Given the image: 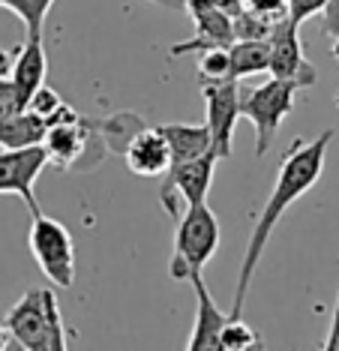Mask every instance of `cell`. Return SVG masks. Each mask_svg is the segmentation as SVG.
<instances>
[{
    "label": "cell",
    "instance_id": "cell-21",
    "mask_svg": "<svg viewBox=\"0 0 339 351\" xmlns=\"http://www.w3.org/2000/svg\"><path fill=\"white\" fill-rule=\"evenodd\" d=\"M63 106V99H60V93L58 90H51V87H39V90L34 93V97L27 99V111H34L36 117H43V121H48V117L54 114Z\"/></svg>",
    "mask_w": 339,
    "mask_h": 351
},
{
    "label": "cell",
    "instance_id": "cell-13",
    "mask_svg": "<svg viewBox=\"0 0 339 351\" xmlns=\"http://www.w3.org/2000/svg\"><path fill=\"white\" fill-rule=\"evenodd\" d=\"M45 73H48V58L43 36H24V43L15 49V63L10 73V82L15 93L21 97L24 108H27V99L45 84Z\"/></svg>",
    "mask_w": 339,
    "mask_h": 351
},
{
    "label": "cell",
    "instance_id": "cell-10",
    "mask_svg": "<svg viewBox=\"0 0 339 351\" xmlns=\"http://www.w3.org/2000/svg\"><path fill=\"white\" fill-rule=\"evenodd\" d=\"M124 159L129 171L139 178H163L172 165V147L159 132V126H141L124 147Z\"/></svg>",
    "mask_w": 339,
    "mask_h": 351
},
{
    "label": "cell",
    "instance_id": "cell-27",
    "mask_svg": "<svg viewBox=\"0 0 339 351\" xmlns=\"http://www.w3.org/2000/svg\"><path fill=\"white\" fill-rule=\"evenodd\" d=\"M12 63H15V49H3V45H0V82L10 78Z\"/></svg>",
    "mask_w": 339,
    "mask_h": 351
},
{
    "label": "cell",
    "instance_id": "cell-18",
    "mask_svg": "<svg viewBox=\"0 0 339 351\" xmlns=\"http://www.w3.org/2000/svg\"><path fill=\"white\" fill-rule=\"evenodd\" d=\"M222 348L225 351H264V342L255 333V327L244 322V315H229L222 324Z\"/></svg>",
    "mask_w": 339,
    "mask_h": 351
},
{
    "label": "cell",
    "instance_id": "cell-20",
    "mask_svg": "<svg viewBox=\"0 0 339 351\" xmlns=\"http://www.w3.org/2000/svg\"><path fill=\"white\" fill-rule=\"evenodd\" d=\"M273 27L270 19L264 15H255L249 10H237L231 15V30H234V39H268Z\"/></svg>",
    "mask_w": 339,
    "mask_h": 351
},
{
    "label": "cell",
    "instance_id": "cell-30",
    "mask_svg": "<svg viewBox=\"0 0 339 351\" xmlns=\"http://www.w3.org/2000/svg\"><path fill=\"white\" fill-rule=\"evenodd\" d=\"M0 351H27V348H24L21 342H15L12 337H6V342H3V348H0Z\"/></svg>",
    "mask_w": 339,
    "mask_h": 351
},
{
    "label": "cell",
    "instance_id": "cell-2",
    "mask_svg": "<svg viewBox=\"0 0 339 351\" xmlns=\"http://www.w3.org/2000/svg\"><path fill=\"white\" fill-rule=\"evenodd\" d=\"M0 322L6 337L21 342L27 351H69V330L58 298L48 289H30Z\"/></svg>",
    "mask_w": 339,
    "mask_h": 351
},
{
    "label": "cell",
    "instance_id": "cell-14",
    "mask_svg": "<svg viewBox=\"0 0 339 351\" xmlns=\"http://www.w3.org/2000/svg\"><path fill=\"white\" fill-rule=\"evenodd\" d=\"M159 132L172 147V162H187L211 150V132L204 123H163Z\"/></svg>",
    "mask_w": 339,
    "mask_h": 351
},
{
    "label": "cell",
    "instance_id": "cell-25",
    "mask_svg": "<svg viewBox=\"0 0 339 351\" xmlns=\"http://www.w3.org/2000/svg\"><path fill=\"white\" fill-rule=\"evenodd\" d=\"M318 15H321V30L339 45V0H327V6Z\"/></svg>",
    "mask_w": 339,
    "mask_h": 351
},
{
    "label": "cell",
    "instance_id": "cell-16",
    "mask_svg": "<svg viewBox=\"0 0 339 351\" xmlns=\"http://www.w3.org/2000/svg\"><path fill=\"white\" fill-rule=\"evenodd\" d=\"M229 58H231V78H240L268 73V39H234L229 45Z\"/></svg>",
    "mask_w": 339,
    "mask_h": 351
},
{
    "label": "cell",
    "instance_id": "cell-3",
    "mask_svg": "<svg viewBox=\"0 0 339 351\" xmlns=\"http://www.w3.org/2000/svg\"><path fill=\"white\" fill-rule=\"evenodd\" d=\"M220 241H222L220 219H216V213L207 207V202L183 207V213L177 217L168 276H172L174 282H189L192 276H198L201 267L211 261V255L220 250Z\"/></svg>",
    "mask_w": 339,
    "mask_h": 351
},
{
    "label": "cell",
    "instance_id": "cell-31",
    "mask_svg": "<svg viewBox=\"0 0 339 351\" xmlns=\"http://www.w3.org/2000/svg\"><path fill=\"white\" fill-rule=\"evenodd\" d=\"M3 342H6V330H3V322H0V348H3Z\"/></svg>",
    "mask_w": 339,
    "mask_h": 351
},
{
    "label": "cell",
    "instance_id": "cell-22",
    "mask_svg": "<svg viewBox=\"0 0 339 351\" xmlns=\"http://www.w3.org/2000/svg\"><path fill=\"white\" fill-rule=\"evenodd\" d=\"M240 10H249L270 21H279L288 15V0H240Z\"/></svg>",
    "mask_w": 339,
    "mask_h": 351
},
{
    "label": "cell",
    "instance_id": "cell-32",
    "mask_svg": "<svg viewBox=\"0 0 339 351\" xmlns=\"http://www.w3.org/2000/svg\"><path fill=\"white\" fill-rule=\"evenodd\" d=\"M336 108H339V93H336Z\"/></svg>",
    "mask_w": 339,
    "mask_h": 351
},
{
    "label": "cell",
    "instance_id": "cell-19",
    "mask_svg": "<svg viewBox=\"0 0 339 351\" xmlns=\"http://www.w3.org/2000/svg\"><path fill=\"white\" fill-rule=\"evenodd\" d=\"M231 78V58L229 49H211L198 54V82L213 84V82H229Z\"/></svg>",
    "mask_w": 339,
    "mask_h": 351
},
{
    "label": "cell",
    "instance_id": "cell-4",
    "mask_svg": "<svg viewBox=\"0 0 339 351\" xmlns=\"http://www.w3.org/2000/svg\"><path fill=\"white\" fill-rule=\"evenodd\" d=\"M294 93H297V87L292 82H282V78H273V75L264 84L240 90V117H246L255 130V156L258 159L270 150L282 121L292 114Z\"/></svg>",
    "mask_w": 339,
    "mask_h": 351
},
{
    "label": "cell",
    "instance_id": "cell-15",
    "mask_svg": "<svg viewBox=\"0 0 339 351\" xmlns=\"http://www.w3.org/2000/svg\"><path fill=\"white\" fill-rule=\"evenodd\" d=\"M45 121L36 117L34 111H19L12 117L0 121V150H19V147H34L43 145L45 138Z\"/></svg>",
    "mask_w": 339,
    "mask_h": 351
},
{
    "label": "cell",
    "instance_id": "cell-29",
    "mask_svg": "<svg viewBox=\"0 0 339 351\" xmlns=\"http://www.w3.org/2000/svg\"><path fill=\"white\" fill-rule=\"evenodd\" d=\"M150 3L163 6V10H183V0H150Z\"/></svg>",
    "mask_w": 339,
    "mask_h": 351
},
{
    "label": "cell",
    "instance_id": "cell-28",
    "mask_svg": "<svg viewBox=\"0 0 339 351\" xmlns=\"http://www.w3.org/2000/svg\"><path fill=\"white\" fill-rule=\"evenodd\" d=\"M213 3L220 6V10H225L229 15H234V12L240 10V0H213Z\"/></svg>",
    "mask_w": 339,
    "mask_h": 351
},
{
    "label": "cell",
    "instance_id": "cell-11",
    "mask_svg": "<svg viewBox=\"0 0 339 351\" xmlns=\"http://www.w3.org/2000/svg\"><path fill=\"white\" fill-rule=\"evenodd\" d=\"M192 25H196V36L183 39L168 49L172 58H183V54H201L211 49H229L234 43V30H231V15L220 10V6H211V10H201L196 15H189Z\"/></svg>",
    "mask_w": 339,
    "mask_h": 351
},
{
    "label": "cell",
    "instance_id": "cell-23",
    "mask_svg": "<svg viewBox=\"0 0 339 351\" xmlns=\"http://www.w3.org/2000/svg\"><path fill=\"white\" fill-rule=\"evenodd\" d=\"M325 6H327V0H288V19L294 25H303L306 19L318 15Z\"/></svg>",
    "mask_w": 339,
    "mask_h": 351
},
{
    "label": "cell",
    "instance_id": "cell-17",
    "mask_svg": "<svg viewBox=\"0 0 339 351\" xmlns=\"http://www.w3.org/2000/svg\"><path fill=\"white\" fill-rule=\"evenodd\" d=\"M0 6L19 15L27 36H43L48 10L54 6V0H0Z\"/></svg>",
    "mask_w": 339,
    "mask_h": 351
},
{
    "label": "cell",
    "instance_id": "cell-8",
    "mask_svg": "<svg viewBox=\"0 0 339 351\" xmlns=\"http://www.w3.org/2000/svg\"><path fill=\"white\" fill-rule=\"evenodd\" d=\"M201 97L207 108V132H211V150L216 159H229L234 145V123L240 117V82H213L201 84Z\"/></svg>",
    "mask_w": 339,
    "mask_h": 351
},
{
    "label": "cell",
    "instance_id": "cell-7",
    "mask_svg": "<svg viewBox=\"0 0 339 351\" xmlns=\"http://www.w3.org/2000/svg\"><path fill=\"white\" fill-rule=\"evenodd\" d=\"M297 27L301 25H294L288 15L279 21H273V27L268 34V54H270L268 73L273 78H282V82H292L297 90H301V87L316 84L318 73H316V66L306 60Z\"/></svg>",
    "mask_w": 339,
    "mask_h": 351
},
{
    "label": "cell",
    "instance_id": "cell-9",
    "mask_svg": "<svg viewBox=\"0 0 339 351\" xmlns=\"http://www.w3.org/2000/svg\"><path fill=\"white\" fill-rule=\"evenodd\" d=\"M45 165H48V154L43 145L0 150V195L3 193L19 195L21 202L30 207V213H36L39 204L34 198V186H36Z\"/></svg>",
    "mask_w": 339,
    "mask_h": 351
},
{
    "label": "cell",
    "instance_id": "cell-1",
    "mask_svg": "<svg viewBox=\"0 0 339 351\" xmlns=\"http://www.w3.org/2000/svg\"><path fill=\"white\" fill-rule=\"evenodd\" d=\"M330 141H334V130H325L312 141L297 138L292 145V150L285 154V159H282L277 183H273V193L268 195V204H264L261 217L255 219L253 234H249V243H246L244 261H240V274H237V285H234V298H231V313L229 315H244V303H246L249 285H253V276L258 270V261H261V255H264V250H268V243H270L273 231H277V226H279V219L285 217V210L321 180Z\"/></svg>",
    "mask_w": 339,
    "mask_h": 351
},
{
    "label": "cell",
    "instance_id": "cell-26",
    "mask_svg": "<svg viewBox=\"0 0 339 351\" xmlns=\"http://www.w3.org/2000/svg\"><path fill=\"white\" fill-rule=\"evenodd\" d=\"M321 351H339V294H336V309H334V318H330V327H327V337H325Z\"/></svg>",
    "mask_w": 339,
    "mask_h": 351
},
{
    "label": "cell",
    "instance_id": "cell-12",
    "mask_svg": "<svg viewBox=\"0 0 339 351\" xmlns=\"http://www.w3.org/2000/svg\"><path fill=\"white\" fill-rule=\"evenodd\" d=\"M189 285L196 289V322H192V337H189L187 351H225L222 348V324L229 315L216 306V300L211 298L201 274L192 276Z\"/></svg>",
    "mask_w": 339,
    "mask_h": 351
},
{
    "label": "cell",
    "instance_id": "cell-5",
    "mask_svg": "<svg viewBox=\"0 0 339 351\" xmlns=\"http://www.w3.org/2000/svg\"><path fill=\"white\" fill-rule=\"evenodd\" d=\"M27 246L34 252L39 270L51 285L69 289L75 282V241L63 222L45 217L43 210L34 213L27 231Z\"/></svg>",
    "mask_w": 339,
    "mask_h": 351
},
{
    "label": "cell",
    "instance_id": "cell-24",
    "mask_svg": "<svg viewBox=\"0 0 339 351\" xmlns=\"http://www.w3.org/2000/svg\"><path fill=\"white\" fill-rule=\"evenodd\" d=\"M19 111H24V102H21L19 93H15L12 82L6 78V82H0V121H3V117L19 114Z\"/></svg>",
    "mask_w": 339,
    "mask_h": 351
},
{
    "label": "cell",
    "instance_id": "cell-6",
    "mask_svg": "<svg viewBox=\"0 0 339 351\" xmlns=\"http://www.w3.org/2000/svg\"><path fill=\"white\" fill-rule=\"evenodd\" d=\"M216 154L207 150L196 159L187 162H172L168 171L163 174V186H159V204L168 217H180L183 207L207 202V189L213 183V169H216Z\"/></svg>",
    "mask_w": 339,
    "mask_h": 351
}]
</instances>
